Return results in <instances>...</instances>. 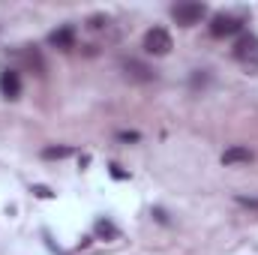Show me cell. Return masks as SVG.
<instances>
[{
	"label": "cell",
	"mask_w": 258,
	"mask_h": 255,
	"mask_svg": "<svg viewBox=\"0 0 258 255\" xmlns=\"http://www.w3.org/2000/svg\"><path fill=\"white\" fill-rule=\"evenodd\" d=\"M171 48H174V42H171V33H168V30L150 27V30L144 33V51H147V54L165 57V54H171Z\"/></svg>",
	"instance_id": "1"
},
{
	"label": "cell",
	"mask_w": 258,
	"mask_h": 255,
	"mask_svg": "<svg viewBox=\"0 0 258 255\" xmlns=\"http://www.w3.org/2000/svg\"><path fill=\"white\" fill-rule=\"evenodd\" d=\"M171 15H174L177 24L192 27V24H198V21L207 15V6H204V3H192V0H186V3H177V6L171 9Z\"/></svg>",
	"instance_id": "2"
},
{
	"label": "cell",
	"mask_w": 258,
	"mask_h": 255,
	"mask_svg": "<svg viewBox=\"0 0 258 255\" xmlns=\"http://www.w3.org/2000/svg\"><path fill=\"white\" fill-rule=\"evenodd\" d=\"M240 27H243V21H240L237 15H231V12H219V15L210 18V36H216V39L231 36V33H237Z\"/></svg>",
	"instance_id": "3"
},
{
	"label": "cell",
	"mask_w": 258,
	"mask_h": 255,
	"mask_svg": "<svg viewBox=\"0 0 258 255\" xmlns=\"http://www.w3.org/2000/svg\"><path fill=\"white\" fill-rule=\"evenodd\" d=\"M234 57H237V60H246V63L258 60V36L255 33H243V36L237 39V45H234Z\"/></svg>",
	"instance_id": "4"
},
{
	"label": "cell",
	"mask_w": 258,
	"mask_h": 255,
	"mask_svg": "<svg viewBox=\"0 0 258 255\" xmlns=\"http://www.w3.org/2000/svg\"><path fill=\"white\" fill-rule=\"evenodd\" d=\"M0 93H3L6 99H18V93H21V78H18L15 69H3V72H0Z\"/></svg>",
	"instance_id": "5"
},
{
	"label": "cell",
	"mask_w": 258,
	"mask_h": 255,
	"mask_svg": "<svg viewBox=\"0 0 258 255\" xmlns=\"http://www.w3.org/2000/svg\"><path fill=\"white\" fill-rule=\"evenodd\" d=\"M48 42H51L54 48H63V51H66V48H72V45H75V27H72V24L57 27V30L48 36Z\"/></svg>",
	"instance_id": "6"
},
{
	"label": "cell",
	"mask_w": 258,
	"mask_h": 255,
	"mask_svg": "<svg viewBox=\"0 0 258 255\" xmlns=\"http://www.w3.org/2000/svg\"><path fill=\"white\" fill-rule=\"evenodd\" d=\"M237 162H252V150L249 147H228L222 153V165H237Z\"/></svg>",
	"instance_id": "7"
},
{
	"label": "cell",
	"mask_w": 258,
	"mask_h": 255,
	"mask_svg": "<svg viewBox=\"0 0 258 255\" xmlns=\"http://www.w3.org/2000/svg\"><path fill=\"white\" fill-rule=\"evenodd\" d=\"M129 69H132V75H135V78H141V81H150V78H153V72H150L147 66L135 63V60H129V63H126V72H129Z\"/></svg>",
	"instance_id": "8"
},
{
	"label": "cell",
	"mask_w": 258,
	"mask_h": 255,
	"mask_svg": "<svg viewBox=\"0 0 258 255\" xmlns=\"http://www.w3.org/2000/svg\"><path fill=\"white\" fill-rule=\"evenodd\" d=\"M42 156L45 159H66V156H72V147H45Z\"/></svg>",
	"instance_id": "9"
},
{
	"label": "cell",
	"mask_w": 258,
	"mask_h": 255,
	"mask_svg": "<svg viewBox=\"0 0 258 255\" xmlns=\"http://www.w3.org/2000/svg\"><path fill=\"white\" fill-rule=\"evenodd\" d=\"M93 228H96V234H99V237H117V228H114L108 219H99Z\"/></svg>",
	"instance_id": "10"
},
{
	"label": "cell",
	"mask_w": 258,
	"mask_h": 255,
	"mask_svg": "<svg viewBox=\"0 0 258 255\" xmlns=\"http://www.w3.org/2000/svg\"><path fill=\"white\" fill-rule=\"evenodd\" d=\"M234 201H237V204H243V207H252V210H258V198H246V195H237Z\"/></svg>",
	"instance_id": "11"
},
{
	"label": "cell",
	"mask_w": 258,
	"mask_h": 255,
	"mask_svg": "<svg viewBox=\"0 0 258 255\" xmlns=\"http://www.w3.org/2000/svg\"><path fill=\"white\" fill-rule=\"evenodd\" d=\"M117 138H120V141H138V132H120Z\"/></svg>",
	"instance_id": "12"
},
{
	"label": "cell",
	"mask_w": 258,
	"mask_h": 255,
	"mask_svg": "<svg viewBox=\"0 0 258 255\" xmlns=\"http://www.w3.org/2000/svg\"><path fill=\"white\" fill-rule=\"evenodd\" d=\"M33 192H36V195H39V198H51V192L45 189V186H36V189H33Z\"/></svg>",
	"instance_id": "13"
},
{
	"label": "cell",
	"mask_w": 258,
	"mask_h": 255,
	"mask_svg": "<svg viewBox=\"0 0 258 255\" xmlns=\"http://www.w3.org/2000/svg\"><path fill=\"white\" fill-rule=\"evenodd\" d=\"M153 216H156L159 222H168V216H165V210H153Z\"/></svg>",
	"instance_id": "14"
}]
</instances>
